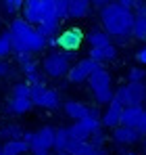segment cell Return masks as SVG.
I'll list each match as a JSON object with an SVG mask.
<instances>
[{"instance_id": "obj_27", "label": "cell", "mask_w": 146, "mask_h": 155, "mask_svg": "<svg viewBox=\"0 0 146 155\" xmlns=\"http://www.w3.org/2000/svg\"><path fill=\"white\" fill-rule=\"evenodd\" d=\"M50 19H56L54 0H40V21H50Z\"/></svg>"}, {"instance_id": "obj_12", "label": "cell", "mask_w": 146, "mask_h": 155, "mask_svg": "<svg viewBox=\"0 0 146 155\" xmlns=\"http://www.w3.org/2000/svg\"><path fill=\"white\" fill-rule=\"evenodd\" d=\"M113 140L117 143V145H136V143H140L142 140V136L138 134V130L136 128H127V126H117V128H113Z\"/></svg>"}, {"instance_id": "obj_45", "label": "cell", "mask_w": 146, "mask_h": 155, "mask_svg": "<svg viewBox=\"0 0 146 155\" xmlns=\"http://www.w3.org/2000/svg\"><path fill=\"white\" fill-rule=\"evenodd\" d=\"M144 151H146V138H144Z\"/></svg>"}, {"instance_id": "obj_44", "label": "cell", "mask_w": 146, "mask_h": 155, "mask_svg": "<svg viewBox=\"0 0 146 155\" xmlns=\"http://www.w3.org/2000/svg\"><path fill=\"white\" fill-rule=\"evenodd\" d=\"M54 155H67V153H54Z\"/></svg>"}, {"instance_id": "obj_30", "label": "cell", "mask_w": 146, "mask_h": 155, "mask_svg": "<svg viewBox=\"0 0 146 155\" xmlns=\"http://www.w3.org/2000/svg\"><path fill=\"white\" fill-rule=\"evenodd\" d=\"M67 8H69V0H54V13L59 21L67 19Z\"/></svg>"}, {"instance_id": "obj_7", "label": "cell", "mask_w": 146, "mask_h": 155, "mask_svg": "<svg viewBox=\"0 0 146 155\" xmlns=\"http://www.w3.org/2000/svg\"><path fill=\"white\" fill-rule=\"evenodd\" d=\"M100 128H102V126H100V117H94V115L88 113L86 117L73 122L71 126L67 128V134H69L71 140H88L90 134L96 132V130H100Z\"/></svg>"}, {"instance_id": "obj_24", "label": "cell", "mask_w": 146, "mask_h": 155, "mask_svg": "<svg viewBox=\"0 0 146 155\" xmlns=\"http://www.w3.org/2000/svg\"><path fill=\"white\" fill-rule=\"evenodd\" d=\"M84 40H88V44H90V48H96V46H104V44H111L113 40L102 31V29H90V34L84 38Z\"/></svg>"}, {"instance_id": "obj_8", "label": "cell", "mask_w": 146, "mask_h": 155, "mask_svg": "<svg viewBox=\"0 0 146 155\" xmlns=\"http://www.w3.org/2000/svg\"><path fill=\"white\" fill-rule=\"evenodd\" d=\"M84 42V31L79 27H67L56 34V48L65 52H75Z\"/></svg>"}, {"instance_id": "obj_32", "label": "cell", "mask_w": 146, "mask_h": 155, "mask_svg": "<svg viewBox=\"0 0 146 155\" xmlns=\"http://www.w3.org/2000/svg\"><path fill=\"white\" fill-rule=\"evenodd\" d=\"M13 97H17V99H29V84L27 82H17L13 86Z\"/></svg>"}, {"instance_id": "obj_22", "label": "cell", "mask_w": 146, "mask_h": 155, "mask_svg": "<svg viewBox=\"0 0 146 155\" xmlns=\"http://www.w3.org/2000/svg\"><path fill=\"white\" fill-rule=\"evenodd\" d=\"M59 25H61V21H59V19L40 21V23L36 25V31H38L42 38H52V36H56V34H59Z\"/></svg>"}, {"instance_id": "obj_23", "label": "cell", "mask_w": 146, "mask_h": 155, "mask_svg": "<svg viewBox=\"0 0 146 155\" xmlns=\"http://www.w3.org/2000/svg\"><path fill=\"white\" fill-rule=\"evenodd\" d=\"M69 143L67 128H54V138H52V151L54 153H65V147Z\"/></svg>"}, {"instance_id": "obj_11", "label": "cell", "mask_w": 146, "mask_h": 155, "mask_svg": "<svg viewBox=\"0 0 146 155\" xmlns=\"http://www.w3.org/2000/svg\"><path fill=\"white\" fill-rule=\"evenodd\" d=\"M121 111H123V105L113 99L111 103L106 105L104 113H100V126H104V128H117L119 122H121Z\"/></svg>"}, {"instance_id": "obj_39", "label": "cell", "mask_w": 146, "mask_h": 155, "mask_svg": "<svg viewBox=\"0 0 146 155\" xmlns=\"http://www.w3.org/2000/svg\"><path fill=\"white\" fill-rule=\"evenodd\" d=\"M113 2L119 4V6H123V8H129V11H132V6H134L136 0H113Z\"/></svg>"}, {"instance_id": "obj_21", "label": "cell", "mask_w": 146, "mask_h": 155, "mask_svg": "<svg viewBox=\"0 0 146 155\" xmlns=\"http://www.w3.org/2000/svg\"><path fill=\"white\" fill-rule=\"evenodd\" d=\"M27 143L21 140V138H17V140H6L4 145H2V155H25L27 153Z\"/></svg>"}, {"instance_id": "obj_2", "label": "cell", "mask_w": 146, "mask_h": 155, "mask_svg": "<svg viewBox=\"0 0 146 155\" xmlns=\"http://www.w3.org/2000/svg\"><path fill=\"white\" fill-rule=\"evenodd\" d=\"M8 34H11V48L15 54H36V52H42L46 48V38H42L36 27L25 23L21 17L13 19L11 25H8Z\"/></svg>"}, {"instance_id": "obj_15", "label": "cell", "mask_w": 146, "mask_h": 155, "mask_svg": "<svg viewBox=\"0 0 146 155\" xmlns=\"http://www.w3.org/2000/svg\"><path fill=\"white\" fill-rule=\"evenodd\" d=\"M90 8H92L90 0H69L67 19H84V17H88Z\"/></svg>"}, {"instance_id": "obj_38", "label": "cell", "mask_w": 146, "mask_h": 155, "mask_svg": "<svg viewBox=\"0 0 146 155\" xmlns=\"http://www.w3.org/2000/svg\"><path fill=\"white\" fill-rule=\"evenodd\" d=\"M8 74H11V65H8L4 59H0V78L8 76Z\"/></svg>"}, {"instance_id": "obj_25", "label": "cell", "mask_w": 146, "mask_h": 155, "mask_svg": "<svg viewBox=\"0 0 146 155\" xmlns=\"http://www.w3.org/2000/svg\"><path fill=\"white\" fill-rule=\"evenodd\" d=\"M25 130L21 126H17V124H6V126H2L0 128V138L6 143V140H17V138H21L23 136Z\"/></svg>"}, {"instance_id": "obj_18", "label": "cell", "mask_w": 146, "mask_h": 155, "mask_svg": "<svg viewBox=\"0 0 146 155\" xmlns=\"http://www.w3.org/2000/svg\"><path fill=\"white\" fill-rule=\"evenodd\" d=\"M52 138H54V128H52V126H42V128L36 130L33 136H31L33 143L46 147V149H50V151H52Z\"/></svg>"}, {"instance_id": "obj_1", "label": "cell", "mask_w": 146, "mask_h": 155, "mask_svg": "<svg viewBox=\"0 0 146 155\" xmlns=\"http://www.w3.org/2000/svg\"><path fill=\"white\" fill-rule=\"evenodd\" d=\"M100 23H102V31L111 40H115L117 44H123L132 36L134 13L129 8H123L119 4L111 2L100 8Z\"/></svg>"}, {"instance_id": "obj_17", "label": "cell", "mask_w": 146, "mask_h": 155, "mask_svg": "<svg viewBox=\"0 0 146 155\" xmlns=\"http://www.w3.org/2000/svg\"><path fill=\"white\" fill-rule=\"evenodd\" d=\"M63 109H65V115L67 117H71L73 122H77V120H81V117L88 115V109L90 107L86 103H79V101H67Z\"/></svg>"}, {"instance_id": "obj_4", "label": "cell", "mask_w": 146, "mask_h": 155, "mask_svg": "<svg viewBox=\"0 0 146 155\" xmlns=\"http://www.w3.org/2000/svg\"><path fill=\"white\" fill-rule=\"evenodd\" d=\"M71 61H73V52H65V51L54 48V51H50L48 54L44 57V61H42V69H44V74H46L48 78L59 80V78L67 76L69 67L73 65Z\"/></svg>"}, {"instance_id": "obj_35", "label": "cell", "mask_w": 146, "mask_h": 155, "mask_svg": "<svg viewBox=\"0 0 146 155\" xmlns=\"http://www.w3.org/2000/svg\"><path fill=\"white\" fill-rule=\"evenodd\" d=\"M132 13H134V17H142V15H146V0H136L134 6H132Z\"/></svg>"}, {"instance_id": "obj_16", "label": "cell", "mask_w": 146, "mask_h": 155, "mask_svg": "<svg viewBox=\"0 0 146 155\" xmlns=\"http://www.w3.org/2000/svg\"><path fill=\"white\" fill-rule=\"evenodd\" d=\"M144 107L138 105V107H123L121 111V122L119 126H127V128H136V124L140 122V115H142Z\"/></svg>"}, {"instance_id": "obj_40", "label": "cell", "mask_w": 146, "mask_h": 155, "mask_svg": "<svg viewBox=\"0 0 146 155\" xmlns=\"http://www.w3.org/2000/svg\"><path fill=\"white\" fill-rule=\"evenodd\" d=\"M113 0H90V4L92 6H98V8H102V6H106V4H111Z\"/></svg>"}, {"instance_id": "obj_6", "label": "cell", "mask_w": 146, "mask_h": 155, "mask_svg": "<svg viewBox=\"0 0 146 155\" xmlns=\"http://www.w3.org/2000/svg\"><path fill=\"white\" fill-rule=\"evenodd\" d=\"M29 99H31V105L33 107H40V109L54 111V109L61 107V94H59V90L48 88L44 82L29 86Z\"/></svg>"}, {"instance_id": "obj_10", "label": "cell", "mask_w": 146, "mask_h": 155, "mask_svg": "<svg viewBox=\"0 0 146 155\" xmlns=\"http://www.w3.org/2000/svg\"><path fill=\"white\" fill-rule=\"evenodd\" d=\"M17 57V65H19V69L25 74V82L31 86V84H42L44 82V78L40 74V69H38V63L33 61V57L31 54H27V52H21V54H15Z\"/></svg>"}, {"instance_id": "obj_3", "label": "cell", "mask_w": 146, "mask_h": 155, "mask_svg": "<svg viewBox=\"0 0 146 155\" xmlns=\"http://www.w3.org/2000/svg\"><path fill=\"white\" fill-rule=\"evenodd\" d=\"M86 82L90 84V90L98 105H109L113 101V78L102 65H98Z\"/></svg>"}, {"instance_id": "obj_42", "label": "cell", "mask_w": 146, "mask_h": 155, "mask_svg": "<svg viewBox=\"0 0 146 155\" xmlns=\"http://www.w3.org/2000/svg\"><path fill=\"white\" fill-rule=\"evenodd\" d=\"M123 155H138V153H134V151H127V153H123Z\"/></svg>"}, {"instance_id": "obj_26", "label": "cell", "mask_w": 146, "mask_h": 155, "mask_svg": "<svg viewBox=\"0 0 146 155\" xmlns=\"http://www.w3.org/2000/svg\"><path fill=\"white\" fill-rule=\"evenodd\" d=\"M132 36H134L136 40H142V42H146V15H142V17H134Z\"/></svg>"}, {"instance_id": "obj_9", "label": "cell", "mask_w": 146, "mask_h": 155, "mask_svg": "<svg viewBox=\"0 0 146 155\" xmlns=\"http://www.w3.org/2000/svg\"><path fill=\"white\" fill-rule=\"evenodd\" d=\"M96 67H98L96 61H92L90 57H86V59L77 61L75 65H71L65 78H67L69 84H81V82H86V80L90 78V74H92Z\"/></svg>"}, {"instance_id": "obj_43", "label": "cell", "mask_w": 146, "mask_h": 155, "mask_svg": "<svg viewBox=\"0 0 146 155\" xmlns=\"http://www.w3.org/2000/svg\"><path fill=\"white\" fill-rule=\"evenodd\" d=\"M0 155H2V143H0Z\"/></svg>"}, {"instance_id": "obj_37", "label": "cell", "mask_w": 146, "mask_h": 155, "mask_svg": "<svg viewBox=\"0 0 146 155\" xmlns=\"http://www.w3.org/2000/svg\"><path fill=\"white\" fill-rule=\"evenodd\" d=\"M136 61L140 63V67H144V65H146V46H142V48L136 51Z\"/></svg>"}, {"instance_id": "obj_13", "label": "cell", "mask_w": 146, "mask_h": 155, "mask_svg": "<svg viewBox=\"0 0 146 155\" xmlns=\"http://www.w3.org/2000/svg\"><path fill=\"white\" fill-rule=\"evenodd\" d=\"M92 61H96L98 65L102 63H109V61H115L117 59V46L111 42V44H104V46H96V48H90L88 54Z\"/></svg>"}, {"instance_id": "obj_31", "label": "cell", "mask_w": 146, "mask_h": 155, "mask_svg": "<svg viewBox=\"0 0 146 155\" xmlns=\"http://www.w3.org/2000/svg\"><path fill=\"white\" fill-rule=\"evenodd\" d=\"M88 143H90L94 149H100V147H104V143H106V134H104L102 130H96V132H92V134H90Z\"/></svg>"}, {"instance_id": "obj_14", "label": "cell", "mask_w": 146, "mask_h": 155, "mask_svg": "<svg viewBox=\"0 0 146 155\" xmlns=\"http://www.w3.org/2000/svg\"><path fill=\"white\" fill-rule=\"evenodd\" d=\"M23 19L25 23H29V25H38L40 23V0H23Z\"/></svg>"}, {"instance_id": "obj_36", "label": "cell", "mask_w": 146, "mask_h": 155, "mask_svg": "<svg viewBox=\"0 0 146 155\" xmlns=\"http://www.w3.org/2000/svg\"><path fill=\"white\" fill-rule=\"evenodd\" d=\"M136 130H138L140 136H146V109L142 111V115H140V122L136 124Z\"/></svg>"}, {"instance_id": "obj_29", "label": "cell", "mask_w": 146, "mask_h": 155, "mask_svg": "<svg viewBox=\"0 0 146 155\" xmlns=\"http://www.w3.org/2000/svg\"><path fill=\"white\" fill-rule=\"evenodd\" d=\"M23 8V0H2V11L6 15H15Z\"/></svg>"}, {"instance_id": "obj_34", "label": "cell", "mask_w": 146, "mask_h": 155, "mask_svg": "<svg viewBox=\"0 0 146 155\" xmlns=\"http://www.w3.org/2000/svg\"><path fill=\"white\" fill-rule=\"evenodd\" d=\"M27 147H29V149H27V153H31V155H52L50 149L42 147V145H38V143H33V140H29V145H27Z\"/></svg>"}, {"instance_id": "obj_5", "label": "cell", "mask_w": 146, "mask_h": 155, "mask_svg": "<svg viewBox=\"0 0 146 155\" xmlns=\"http://www.w3.org/2000/svg\"><path fill=\"white\" fill-rule=\"evenodd\" d=\"M113 99L123 107H138L144 105L146 101V86L144 82H127L119 86L117 90H113Z\"/></svg>"}, {"instance_id": "obj_28", "label": "cell", "mask_w": 146, "mask_h": 155, "mask_svg": "<svg viewBox=\"0 0 146 155\" xmlns=\"http://www.w3.org/2000/svg\"><path fill=\"white\" fill-rule=\"evenodd\" d=\"M11 52H13V48H11V34H8V29H6V31L0 34V59L8 57Z\"/></svg>"}, {"instance_id": "obj_19", "label": "cell", "mask_w": 146, "mask_h": 155, "mask_svg": "<svg viewBox=\"0 0 146 155\" xmlns=\"http://www.w3.org/2000/svg\"><path fill=\"white\" fill-rule=\"evenodd\" d=\"M92 151H94V147L88 140H71L69 138V143L65 147V153L67 155H90Z\"/></svg>"}, {"instance_id": "obj_20", "label": "cell", "mask_w": 146, "mask_h": 155, "mask_svg": "<svg viewBox=\"0 0 146 155\" xmlns=\"http://www.w3.org/2000/svg\"><path fill=\"white\" fill-rule=\"evenodd\" d=\"M8 111L13 113V115H25L27 111H31V99H17V97H11V101H8Z\"/></svg>"}, {"instance_id": "obj_33", "label": "cell", "mask_w": 146, "mask_h": 155, "mask_svg": "<svg viewBox=\"0 0 146 155\" xmlns=\"http://www.w3.org/2000/svg\"><path fill=\"white\" fill-rule=\"evenodd\" d=\"M144 80H146L144 67H132L127 71V82H144Z\"/></svg>"}, {"instance_id": "obj_41", "label": "cell", "mask_w": 146, "mask_h": 155, "mask_svg": "<svg viewBox=\"0 0 146 155\" xmlns=\"http://www.w3.org/2000/svg\"><path fill=\"white\" fill-rule=\"evenodd\" d=\"M90 155H106V151H104V147H100V149H94Z\"/></svg>"}]
</instances>
